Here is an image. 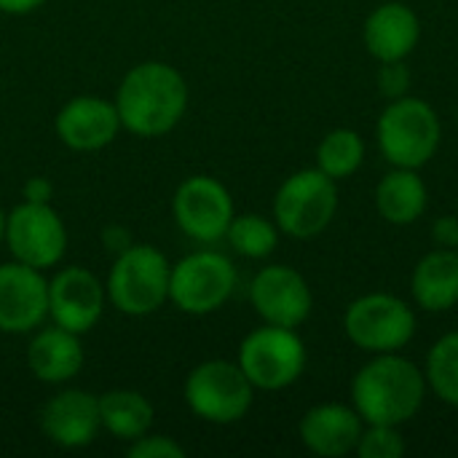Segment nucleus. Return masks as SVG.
<instances>
[{
	"label": "nucleus",
	"instance_id": "f257e3e1",
	"mask_svg": "<svg viewBox=\"0 0 458 458\" xmlns=\"http://www.w3.org/2000/svg\"><path fill=\"white\" fill-rule=\"evenodd\" d=\"M188 81L169 62H140L118 83L115 110L121 126L142 140L169 134L188 110Z\"/></svg>",
	"mask_w": 458,
	"mask_h": 458
},
{
	"label": "nucleus",
	"instance_id": "f03ea898",
	"mask_svg": "<svg viewBox=\"0 0 458 458\" xmlns=\"http://www.w3.org/2000/svg\"><path fill=\"white\" fill-rule=\"evenodd\" d=\"M424 373L397 352L376 354L352 381L354 411L365 424L400 427L411 421L424 405Z\"/></svg>",
	"mask_w": 458,
	"mask_h": 458
},
{
	"label": "nucleus",
	"instance_id": "7ed1b4c3",
	"mask_svg": "<svg viewBox=\"0 0 458 458\" xmlns=\"http://www.w3.org/2000/svg\"><path fill=\"white\" fill-rule=\"evenodd\" d=\"M172 263L150 244H129L115 255L107 276V301L126 317H150L169 301Z\"/></svg>",
	"mask_w": 458,
	"mask_h": 458
},
{
	"label": "nucleus",
	"instance_id": "20e7f679",
	"mask_svg": "<svg viewBox=\"0 0 458 458\" xmlns=\"http://www.w3.org/2000/svg\"><path fill=\"white\" fill-rule=\"evenodd\" d=\"M182 400L196 419L215 427H228L250 413L255 386L250 384L239 362L207 360L188 373Z\"/></svg>",
	"mask_w": 458,
	"mask_h": 458
},
{
	"label": "nucleus",
	"instance_id": "39448f33",
	"mask_svg": "<svg viewBox=\"0 0 458 458\" xmlns=\"http://www.w3.org/2000/svg\"><path fill=\"white\" fill-rule=\"evenodd\" d=\"M378 145L389 164L421 169L440 148V118L435 107L416 97L392 99L378 118Z\"/></svg>",
	"mask_w": 458,
	"mask_h": 458
},
{
	"label": "nucleus",
	"instance_id": "423d86ee",
	"mask_svg": "<svg viewBox=\"0 0 458 458\" xmlns=\"http://www.w3.org/2000/svg\"><path fill=\"white\" fill-rule=\"evenodd\" d=\"M236 266L215 250H199L180 258L169 276V301L188 317L220 311L236 290Z\"/></svg>",
	"mask_w": 458,
	"mask_h": 458
},
{
	"label": "nucleus",
	"instance_id": "0eeeda50",
	"mask_svg": "<svg viewBox=\"0 0 458 458\" xmlns=\"http://www.w3.org/2000/svg\"><path fill=\"white\" fill-rule=\"evenodd\" d=\"M338 188L319 169L290 174L274 196V223L293 239L319 236L335 217Z\"/></svg>",
	"mask_w": 458,
	"mask_h": 458
},
{
	"label": "nucleus",
	"instance_id": "6e6552de",
	"mask_svg": "<svg viewBox=\"0 0 458 458\" xmlns=\"http://www.w3.org/2000/svg\"><path fill=\"white\" fill-rule=\"evenodd\" d=\"M236 362L255 389L279 392L303 376L306 346L293 327L263 325L242 341Z\"/></svg>",
	"mask_w": 458,
	"mask_h": 458
},
{
	"label": "nucleus",
	"instance_id": "1a4fd4ad",
	"mask_svg": "<svg viewBox=\"0 0 458 458\" xmlns=\"http://www.w3.org/2000/svg\"><path fill=\"white\" fill-rule=\"evenodd\" d=\"M344 330L362 352L389 354L411 344L416 335V314L405 301L386 293H373L346 309Z\"/></svg>",
	"mask_w": 458,
	"mask_h": 458
},
{
	"label": "nucleus",
	"instance_id": "9d476101",
	"mask_svg": "<svg viewBox=\"0 0 458 458\" xmlns=\"http://www.w3.org/2000/svg\"><path fill=\"white\" fill-rule=\"evenodd\" d=\"M13 260L48 271L62 263L67 252V228L51 204L21 201L8 212L5 242Z\"/></svg>",
	"mask_w": 458,
	"mask_h": 458
},
{
	"label": "nucleus",
	"instance_id": "9b49d317",
	"mask_svg": "<svg viewBox=\"0 0 458 458\" xmlns=\"http://www.w3.org/2000/svg\"><path fill=\"white\" fill-rule=\"evenodd\" d=\"M172 215L188 239L215 244L225 239V231L236 215L233 196L220 180L209 174H191L172 196Z\"/></svg>",
	"mask_w": 458,
	"mask_h": 458
},
{
	"label": "nucleus",
	"instance_id": "f8f14e48",
	"mask_svg": "<svg viewBox=\"0 0 458 458\" xmlns=\"http://www.w3.org/2000/svg\"><path fill=\"white\" fill-rule=\"evenodd\" d=\"M107 290L83 266H67L48 282V317L54 325L86 335L105 314Z\"/></svg>",
	"mask_w": 458,
	"mask_h": 458
},
{
	"label": "nucleus",
	"instance_id": "ddd939ff",
	"mask_svg": "<svg viewBox=\"0 0 458 458\" xmlns=\"http://www.w3.org/2000/svg\"><path fill=\"white\" fill-rule=\"evenodd\" d=\"M48 317V279L19 260L0 266V333H35Z\"/></svg>",
	"mask_w": 458,
	"mask_h": 458
},
{
	"label": "nucleus",
	"instance_id": "4468645a",
	"mask_svg": "<svg viewBox=\"0 0 458 458\" xmlns=\"http://www.w3.org/2000/svg\"><path fill=\"white\" fill-rule=\"evenodd\" d=\"M250 301L266 325L301 327L311 314L309 282L290 266H266L250 284Z\"/></svg>",
	"mask_w": 458,
	"mask_h": 458
},
{
	"label": "nucleus",
	"instance_id": "2eb2a0df",
	"mask_svg": "<svg viewBox=\"0 0 458 458\" xmlns=\"http://www.w3.org/2000/svg\"><path fill=\"white\" fill-rule=\"evenodd\" d=\"M40 432L48 443L64 451L86 448L102 429L99 397L83 389H62L48 397L38 413Z\"/></svg>",
	"mask_w": 458,
	"mask_h": 458
},
{
	"label": "nucleus",
	"instance_id": "dca6fc26",
	"mask_svg": "<svg viewBox=\"0 0 458 458\" xmlns=\"http://www.w3.org/2000/svg\"><path fill=\"white\" fill-rule=\"evenodd\" d=\"M121 129L123 126L115 102L97 94H81L67 99L54 118V131L59 142L75 153H94L107 148Z\"/></svg>",
	"mask_w": 458,
	"mask_h": 458
},
{
	"label": "nucleus",
	"instance_id": "f3484780",
	"mask_svg": "<svg viewBox=\"0 0 458 458\" xmlns=\"http://www.w3.org/2000/svg\"><path fill=\"white\" fill-rule=\"evenodd\" d=\"M86 362V352L78 333L59 325L38 327L27 346V368L40 384L62 386L72 381Z\"/></svg>",
	"mask_w": 458,
	"mask_h": 458
},
{
	"label": "nucleus",
	"instance_id": "a211bd4d",
	"mask_svg": "<svg viewBox=\"0 0 458 458\" xmlns=\"http://www.w3.org/2000/svg\"><path fill=\"white\" fill-rule=\"evenodd\" d=\"M362 437V416L354 408L327 403L311 408L301 419L303 445L322 458H341L357 451Z\"/></svg>",
	"mask_w": 458,
	"mask_h": 458
},
{
	"label": "nucleus",
	"instance_id": "6ab92c4d",
	"mask_svg": "<svg viewBox=\"0 0 458 458\" xmlns=\"http://www.w3.org/2000/svg\"><path fill=\"white\" fill-rule=\"evenodd\" d=\"M421 38V24L405 3H384L365 21V46L378 62L405 59Z\"/></svg>",
	"mask_w": 458,
	"mask_h": 458
},
{
	"label": "nucleus",
	"instance_id": "aec40b11",
	"mask_svg": "<svg viewBox=\"0 0 458 458\" xmlns=\"http://www.w3.org/2000/svg\"><path fill=\"white\" fill-rule=\"evenodd\" d=\"M413 298L424 311H448L458 303V250L440 247L421 258L411 282Z\"/></svg>",
	"mask_w": 458,
	"mask_h": 458
},
{
	"label": "nucleus",
	"instance_id": "412c9836",
	"mask_svg": "<svg viewBox=\"0 0 458 458\" xmlns=\"http://www.w3.org/2000/svg\"><path fill=\"white\" fill-rule=\"evenodd\" d=\"M153 403L137 389H110L99 394V419L102 429L115 440L131 443L150 432L153 427Z\"/></svg>",
	"mask_w": 458,
	"mask_h": 458
},
{
	"label": "nucleus",
	"instance_id": "4be33fe9",
	"mask_svg": "<svg viewBox=\"0 0 458 458\" xmlns=\"http://www.w3.org/2000/svg\"><path fill=\"white\" fill-rule=\"evenodd\" d=\"M427 199H429L427 185L416 174V169L397 166L376 188V207H378L381 217L394 225L416 223L427 209Z\"/></svg>",
	"mask_w": 458,
	"mask_h": 458
},
{
	"label": "nucleus",
	"instance_id": "5701e85b",
	"mask_svg": "<svg viewBox=\"0 0 458 458\" xmlns=\"http://www.w3.org/2000/svg\"><path fill=\"white\" fill-rule=\"evenodd\" d=\"M365 161V142L354 129H333L317 148V169L330 180L354 174Z\"/></svg>",
	"mask_w": 458,
	"mask_h": 458
},
{
	"label": "nucleus",
	"instance_id": "b1692460",
	"mask_svg": "<svg viewBox=\"0 0 458 458\" xmlns=\"http://www.w3.org/2000/svg\"><path fill=\"white\" fill-rule=\"evenodd\" d=\"M225 239L231 244L233 252H239L242 258L250 260H263L268 258L276 244H279V225L271 223L263 215H233Z\"/></svg>",
	"mask_w": 458,
	"mask_h": 458
},
{
	"label": "nucleus",
	"instance_id": "393cba45",
	"mask_svg": "<svg viewBox=\"0 0 458 458\" xmlns=\"http://www.w3.org/2000/svg\"><path fill=\"white\" fill-rule=\"evenodd\" d=\"M427 381L443 403L458 408V330L443 335L429 349Z\"/></svg>",
	"mask_w": 458,
	"mask_h": 458
},
{
	"label": "nucleus",
	"instance_id": "a878e982",
	"mask_svg": "<svg viewBox=\"0 0 458 458\" xmlns=\"http://www.w3.org/2000/svg\"><path fill=\"white\" fill-rule=\"evenodd\" d=\"M357 454L362 458H400L405 454V440L400 427L389 424H368L357 443Z\"/></svg>",
	"mask_w": 458,
	"mask_h": 458
},
{
	"label": "nucleus",
	"instance_id": "bb28decb",
	"mask_svg": "<svg viewBox=\"0 0 458 458\" xmlns=\"http://www.w3.org/2000/svg\"><path fill=\"white\" fill-rule=\"evenodd\" d=\"M126 456L131 458H185V448L166 435H142L129 443Z\"/></svg>",
	"mask_w": 458,
	"mask_h": 458
},
{
	"label": "nucleus",
	"instance_id": "cd10ccee",
	"mask_svg": "<svg viewBox=\"0 0 458 458\" xmlns=\"http://www.w3.org/2000/svg\"><path fill=\"white\" fill-rule=\"evenodd\" d=\"M378 89L384 97L389 99H400L408 94L411 89V70L405 64V59L397 62H381V72H378Z\"/></svg>",
	"mask_w": 458,
	"mask_h": 458
},
{
	"label": "nucleus",
	"instance_id": "c85d7f7f",
	"mask_svg": "<svg viewBox=\"0 0 458 458\" xmlns=\"http://www.w3.org/2000/svg\"><path fill=\"white\" fill-rule=\"evenodd\" d=\"M21 196H24V201H32V204H51V199H54V182L48 177L35 174V177H30L21 185Z\"/></svg>",
	"mask_w": 458,
	"mask_h": 458
},
{
	"label": "nucleus",
	"instance_id": "c756f323",
	"mask_svg": "<svg viewBox=\"0 0 458 458\" xmlns=\"http://www.w3.org/2000/svg\"><path fill=\"white\" fill-rule=\"evenodd\" d=\"M435 233V242L443 244V247H458V220L456 217H440L432 228Z\"/></svg>",
	"mask_w": 458,
	"mask_h": 458
},
{
	"label": "nucleus",
	"instance_id": "7c9ffc66",
	"mask_svg": "<svg viewBox=\"0 0 458 458\" xmlns=\"http://www.w3.org/2000/svg\"><path fill=\"white\" fill-rule=\"evenodd\" d=\"M46 0H0V13L8 16H27L32 11H38Z\"/></svg>",
	"mask_w": 458,
	"mask_h": 458
},
{
	"label": "nucleus",
	"instance_id": "2f4dec72",
	"mask_svg": "<svg viewBox=\"0 0 458 458\" xmlns=\"http://www.w3.org/2000/svg\"><path fill=\"white\" fill-rule=\"evenodd\" d=\"M129 244H131V236L123 228H107L105 231V247H110L115 252H123Z\"/></svg>",
	"mask_w": 458,
	"mask_h": 458
},
{
	"label": "nucleus",
	"instance_id": "473e14b6",
	"mask_svg": "<svg viewBox=\"0 0 458 458\" xmlns=\"http://www.w3.org/2000/svg\"><path fill=\"white\" fill-rule=\"evenodd\" d=\"M5 223H8V212L0 207V244L5 242Z\"/></svg>",
	"mask_w": 458,
	"mask_h": 458
},
{
	"label": "nucleus",
	"instance_id": "72a5a7b5",
	"mask_svg": "<svg viewBox=\"0 0 458 458\" xmlns=\"http://www.w3.org/2000/svg\"><path fill=\"white\" fill-rule=\"evenodd\" d=\"M456 250H458V247H456Z\"/></svg>",
	"mask_w": 458,
	"mask_h": 458
}]
</instances>
